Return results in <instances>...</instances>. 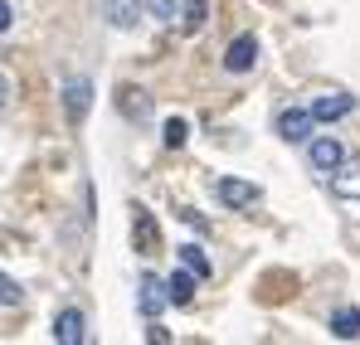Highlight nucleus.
I'll list each match as a JSON object with an SVG mask.
<instances>
[{"mask_svg": "<svg viewBox=\"0 0 360 345\" xmlns=\"http://www.w3.org/2000/svg\"><path fill=\"white\" fill-rule=\"evenodd\" d=\"M108 25L112 30H136L141 25V5L136 0H108Z\"/></svg>", "mask_w": 360, "mask_h": 345, "instance_id": "9b49d317", "label": "nucleus"}, {"mask_svg": "<svg viewBox=\"0 0 360 345\" xmlns=\"http://www.w3.org/2000/svg\"><path fill=\"white\" fill-rule=\"evenodd\" d=\"M122 112L141 117V112H146V93H141V88H127V93H122Z\"/></svg>", "mask_w": 360, "mask_h": 345, "instance_id": "6ab92c4d", "label": "nucleus"}, {"mask_svg": "<svg viewBox=\"0 0 360 345\" xmlns=\"http://www.w3.org/2000/svg\"><path fill=\"white\" fill-rule=\"evenodd\" d=\"M214 195H219V204H229V209H253V204L263 200V190L248 185V180H219Z\"/></svg>", "mask_w": 360, "mask_h": 345, "instance_id": "f03ea898", "label": "nucleus"}, {"mask_svg": "<svg viewBox=\"0 0 360 345\" xmlns=\"http://www.w3.org/2000/svg\"><path fill=\"white\" fill-rule=\"evenodd\" d=\"M10 25H15V15H10V5H5V0H0V34H5V30H10Z\"/></svg>", "mask_w": 360, "mask_h": 345, "instance_id": "aec40b11", "label": "nucleus"}, {"mask_svg": "<svg viewBox=\"0 0 360 345\" xmlns=\"http://www.w3.org/2000/svg\"><path fill=\"white\" fill-rule=\"evenodd\" d=\"M311 126H316V117L307 112V108H288V112H278V136H283V141H307Z\"/></svg>", "mask_w": 360, "mask_h": 345, "instance_id": "39448f33", "label": "nucleus"}, {"mask_svg": "<svg viewBox=\"0 0 360 345\" xmlns=\"http://www.w3.org/2000/svg\"><path fill=\"white\" fill-rule=\"evenodd\" d=\"M166 301H171V297H166V282H161V278H141V297H136V306H141L146 321H156V316L166 311Z\"/></svg>", "mask_w": 360, "mask_h": 345, "instance_id": "1a4fd4ad", "label": "nucleus"}, {"mask_svg": "<svg viewBox=\"0 0 360 345\" xmlns=\"http://www.w3.org/2000/svg\"><path fill=\"white\" fill-rule=\"evenodd\" d=\"M341 161H346V146H341L336 136H316V141H311V171L331 175Z\"/></svg>", "mask_w": 360, "mask_h": 345, "instance_id": "423d86ee", "label": "nucleus"}, {"mask_svg": "<svg viewBox=\"0 0 360 345\" xmlns=\"http://www.w3.org/2000/svg\"><path fill=\"white\" fill-rule=\"evenodd\" d=\"M326 185H331V195H336L341 204H356L360 209V166H346V161H341L336 171L326 175Z\"/></svg>", "mask_w": 360, "mask_h": 345, "instance_id": "20e7f679", "label": "nucleus"}, {"mask_svg": "<svg viewBox=\"0 0 360 345\" xmlns=\"http://www.w3.org/2000/svg\"><path fill=\"white\" fill-rule=\"evenodd\" d=\"M54 341H59V345H83V341H88V321H83V311L68 306V311L54 316Z\"/></svg>", "mask_w": 360, "mask_h": 345, "instance_id": "0eeeda50", "label": "nucleus"}, {"mask_svg": "<svg viewBox=\"0 0 360 345\" xmlns=\"http://www.w3.org/2000/svg\"><path fill=\"white\" fill-rule=\"evenodd\" d=\"M20 301H25V287H20L15 278L0 273V306H20Z\"/></svg>", "mask_w": 360, "mask_h": 345, "instance_id": "a211bd4d", "label": "nucleus"}, {"mask_svg": "<svg viewBox=\"0 0 360 345\" xmlns=\"http://www.w3.org/2000/svg\"><path fill=\"white\" fill-rule=\"evenodd\" d=\"M161 131H166V136H161V141H166V146H171V151H180V146H185V136H190V126H185V122H180V117H171V122H166V126H161Z\"/></svg>", "mask_w": 360, "mask_h": 345, "instance_id": "f3484780", "label": "nucleus"}, {"mask_svg": "<svg viewBox=\"0 0 360 345\" xmlns=\"http://www.w3.org/2000/svg\"><path fill=\"white\" fill-rule=\"evenodd\" d=\"M141 10H146L156 25H171V20H176V0H141Z\"/></svg>", "mask_w": 360, "mask_h": 345, "instance_id": "dca6fc26", "label": "nucleus"}, {"mask_svg": "<svg viewBox=\"0 0 360 345\" xmlns=\"http://www.w3.org/2000/svg\"><path fill=\"white\" fill-rule=\"evenodd\" d=\"M176 15H180V30H185V34H195V30H205V25H210V0H185Z\"/></svg>", "mask_w": 360, "mask_h": 345, "instance_id": "ddd939ff", "label": "nucleus"}, {"mask_svg": "<svg viewBox=\"0 0 360 345\" xmlns=\"http://www.w3.org/2000/svg\"><path fill=\"white\" fill-rule=\"evenodd\" d=\"M180 268H190V273H195V278L205 282V278H210V258H205V248L185 243V248H180Z\"/></svg>", "mask_w": 360, "mask_h": 345, "instance_id": "2eb2a0df", "label": "nucleus"}, {"mask_svg": "<svg viewBox=\"0 0 360 345\" xmlns=\"http://www.w3.org/2000/svg\"><path fill=\"white\" fill-rule=\"evenodd\" d=\"M131 243H136V253H141V258H151V253L161 248V229H156V219H151L141 204L131 209Z\"/></svg>", "mask_w": 360, "mask_h": 345, "instance_id": "7ed1b4c3", "label": "nucleus"}, {"mask_svg": "<svg viewBox=\"0 0 360 345\" xmlns=\"http://www.w3.org/2000/svg\"><path fill=\"white\" fill-rule=\"evenodd\" d=\"M5 103H10V78L0 73V108H5Z\"/></svg>", "mask_w": 360, "mask_h": 345, "instance_id": "412c9836", "label": "nucleus"}, {"mask_svg": "<svg viewBox=\"0 0 360 345\" xmlns=\"http://www.w3.org/2000/svg\"><path fill=\"white\" fill-rule=\"evenodd\" d=\"M88 108H93V83H88V78H68V83H63V117L78 126V122L88 117Z\"/></svg>", "mask_w": 360, "mask_h": 345, "instance_id": "f257e3e1", "label": "nucleus"}, {"mask_svg": "<svg viewBox=\"0 0 360 345\" xmlns=\"http://www.w3.org/2000/svg\"><path fill=\"white\" fill-rule=\"evenodd\" d=\"M351 108H356V98H346V93H326V98H316L307 112L316 117V122H341Z\"/></svg>", "mask_w": 360, "mask_h": 345, "instance_id": "9d476101", "label": "nucleus"}, {"mask_svg": "<svg viewBox=\"0 0 360 345\" xmlns=\"http://www.w3.org/2000/svg\"><path fill=\"white\" fill-rule=\"evenodd\" d=\"M195 282H200V278H195V273H190V268H180L176 278H171V282H166V297H171V301H176V306H190V301H195Z\"/></svg>", "mask_w": 360, "mask_h": 345, "instance_id": "4468645a", "label": "nucleus"}, {"mask_svg": "<svg viewBox=\"0 0 360 345\" xmlns=\"http://www.w3.org/2000/svg\"><path fill=\"white\" fill-rule=\"evenodd\" d=\"M331 336L336 341H360V306H341L331 316Z\"/></svg>", "mask_w": 360, "mask_h": 345, "instance_id": "f8f14e48", "label": "nucleus"}, {"mask_svg": "<svg viewBox=\"0 0 360 345\" xmlns=\"http://www.w3.org/2000/svg\"><path fill=\"white\" fill-rule=\"evenodd\" d=\"M253 63H258V39H253V34H239V39L224 49V68H229V73H248Z\"/></svg>", "mask_w": 360, "mask_h": 345, "instance_id": "6e6552de", "label": "nucleus"}]
</instances>
